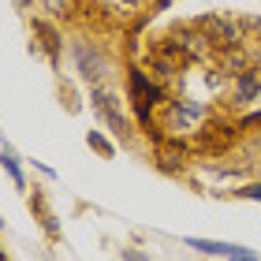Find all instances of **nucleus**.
I'll return each instance as SVG.
<instances>
[{
    "label": "nucleus",
    "mask_w": 261,
    "mask_h": 261,
    "mask_svg": "<svg viewBox=\"0 0 261 261\" xmlns=\"http://www.w3.org/2000/svg\"><path fill=\"white\" fill-rule=\"evenodd\" d=\"M161 101V90L153 86V82L146 79V71H130V105H135V112H138V120L149 127V112H153V105Z\"/></svg>",
    "instance_id": "f257e3e1"
},
{
    "label": "nucleus",
    "mask_w": 261,
    "mask_h": 261,
    "mask_svg": "<svg viewBox=\"0 0 261 261\" xmlns=\"http://www.w3.org/2000/svg\"><path fill=\"white\" fill-rule=\"evenodd\" d=\"M153 67L157 71H164V75H175V71H183L187 64H191V56H187V49L175 38H168V41H157L153 45Z\"/></svg>",
    "instance_id": "f03ea898"
},
{
    "label": "nucleus",
    "mask_w": 261,
    "mask_h": 261,
    "mask_svg": "<svg viewBox=\"0 0 261 261\" xmlns=\"http://www.w3.org/2000/svg\"><path fill=\"white\" fill-rule=\"evenodd\" d=\"M201 120H205V109L194 101H172L168 109V127L172 130H194Z\"/></svg>",
    "instance_id": "7ed1b4c3"
},
{
    "label": "nucleus",
    "mask_w": 261,
    "mask_h": 261,
    "mask_svg": "<svg viewBox=\"0 0 261 261\" xmlns=\"http://www.w3.org/2000/svg\"><path fill=\"white\" fill-rule=\"evenodd\" d=\"M183 164H187L183 138H164V142H157V168L161 172H179Z\"/></svg>",
    "instance_id": "20e7f679"
},
{
    "label": "nucleus",
    "mask_w": 261,
    "mask_h": 261,
    "mask_svg": "<svg viewBox=\"0 0 261 261\" xmlns=\"http://www.w3.org/2000/svg\"><path fill=\"white\" fill-rule=\"evenodd\" d=\"M198 142H201V149L220 153V149H228L231 142H235V127H224V123H217V127H201Z\"/></svg>",
    "instance_id": "39448f33"
},
{
    "label": "nucleus",
    "mask_w": 261,
    "mask_h": 261,
    "mask_svg": "<svg viewBox=\"0 0 261 261\" xmlns=\"http://www.w3.org/2000/svg\"><path fill=\"white\" fill-rule=\"evenodd\" d=\"M187 246H194L201 254H213V257H235L243 246H231V243H217V239H187Z\"/></svg>",
    "instance_id": "423d86ee"
},
{
    "label": "nucleus",
    "mask_w": 261,
    "mask_h": 261,
    "mask_svg": "<svg viewBox=\"0 0 261 261\" xmlns=\"http://www.w3.org/2000/svg\"><path fill=\"white\" fill-rule=\"evenodd\" d=\"M257 90H261V67H254V71H243V75H239V82H235V101H250Z\"/></svg>",
    "instance_id": "0eeeda50"
},
{
    "label": "nucleus",
    "mask_w": 261,
    "mask_h": 261,
    "mask_svg": "<svg viewBox=\"0 0 261 261\" xmlns=\"http://www.w3.org/2000/svg\"><path fill=\"white\" fill-rule=\"evenodd\" d=\"M79 64H82V75H86V79H101L105 75V60H101L97 53H90L86 45L79 49Z\"/></svg>",
    "instance_id": "6e6552de"
},
{
    "label": "nucleus",
    "mask_w": 261,
    "mask_h": 261,
    "mask_svg": "<svg viewBox=\"0 0 261 261\" xmlns=\"http://www.w3.org/2000/svg\"><path fill=\"white\" fill-rule=\"evenodd\" d=\"M93 101H97V109L105 112V120L112 123V130H120V135H123V130H127V123H123V116H120V112L112 109V97H109V93H97V97H93Z\"/></svg>",
    "instance_id": "1a4fd4ad"
},
{
    "label": "nucleus",
    "mask_w": 261,
    "mask_h": 261,
    "mask_svg": "<svg viewBox=\"0 0 261 261\" xmlns=\"http://www.w3.org/2000/svg\"><path fill=\"white\" fill-rule=\"evenodd\" d=\"M34 34L41 38V45H45V53L56 60V53H60V45H56V30L49 27V22H34Z\"/></svg>",
    "instance_id": "9d476101"
},
{
    "label": "nucleus",
    "mask_w": 261,
    "mask_h": 261,
    "mask_svg": "<svg viewBox=\"0 0 261 261\" xmlns=\"http://www.w3.org/2000/svg\"><path fill=\"white\" fill-rule=\"evenodd\" d=\"M86 142H90V146L101 153V157H112V153H116V149H112V142L105 138V135H97V130H90V135H86Z\"/></svg>",
    "instance_id": "9b49d317"
},
{
    "label": "nucleus",
    "mask_w": 261,
    "mask_h": 261,
    "mask_svg": "<svg viewBox=\"0 0 261 261\" xmlns=\"http://www.w3.org/2000/svg\"><path fill=\"white\" fill-rule=\"evenodd\" d=\"M30 209H38V217H41V224H45V231L56 235V220H53V213L45 209V201H41V198H34V201H30Z\"/></svg>",
    "instance_id": "f8f14e48"
},
{
    "label": "nucleus",
    "mask_w": 261,
    "mask_h": 261,
    "mask_svg": "<svg viewBox=\"0 0 261 261\" xmlns=\"http://www.w3.org/2000/svg\"><path fill=\"white\" fill-rule=\"evenodd\" d=\"M0 164H4V168H8V175H11V179H15V187H22V172H19V161L11 157L8 149L0 153Z\"/></svg>",
    "instance_id": "ddd939ff"
},
{
    "label": "nucleus",
    "mask_w": 261,
    "mask_h": 261,
    "mask_svg": "<svg viewBox=\"0 0 261 261\" xmlns=\"http://www.w3.org/2000/svg\"><path fill=\"white\" fill-rule=\"evenodd\" d=\"M239 198H250V201H261V183H250V187H243Z\"/></svg>",
    "instance_id": "4468645a"
},
{
    "label": "nucleus",
    "mask_w": 261,
    "mask_h": 261,
    "mask_svg": "<svg viewBox=\"0 0 261 261\" xmlns=\"http://www.w3.org/2000/svg\"><path fill=\"white\" fill-rule=\"evenodd\" d=\"M228 261H257V257H254V254H246V250H239V254L228 257Z\"/></svg>",
    "instance_id": "2eb2a0df"
},
{
    "label": "nucleus",
    "mask_w": 261,
    "mask_h": 261,
    "mask_svg": "<svg viewBox=\"0 0 261 261\" xmlns=\"http://www.w3.org/2000/svg\"><path fill=\"white\" fill-rule=\"evenodd\" d=\"M123 257H127V261H146V257H142L138 250H123Z\"/></svg>",
    "instance_id": "dca6fc26"
},
{
    "label": "nucleus",
    "mask_w": 261,
    "mask_h": 261,
    "mask_svg": "<svg viewBox=\"0 0 261 261\" xmlns=\"http://www.w3.org/2000/svg\"><path fill=\"white\" fill-rule=\"evenodd\" d=\"M0 261H4V250H0Z\"/></svg>",
    "instance_id": "f3484780"
},
{
    "label": "nucleus",
    "mask_w": 261,
    "mask_h": 261,
    "mask_svg": "<svg viewBox=\"0 0 261 261\" xmlns=\"http://www.w3.org/2000/svg\"><path fill=\"white\" fill-rule=\"evenodd\" d=\"M0 228H4V220H0Z\"/></svg>",
    "instance_id": "a211bd4d"
}]
</instances>
